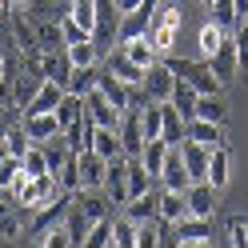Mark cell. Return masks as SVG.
I'll return each instance as SVG.
<instances>
[{"mask_svg": "<svg viewBox=\"0 0 248 248\" xmlns=\"http://www.w3.org/2000/svg\"><path fill=\"white\" fill-rule=\"evenodd\" d=\"M12 204L16 208H24V212H40V208H48V204H56L60 196H68L64 188H60V180H56V172H44V176H20L16 184H12Z\"/></svg>", "mask_w": 248, "mask_h": 248, "instance_id": "6da1fadb", "label": "cell"}, {"mask_svg": "<svg viewBox=\"0 0 248 248\" xmlns=\"http://www.w3.org/2000/svg\"><path fill=\"white\" fill-rule=\"evenodd\" d=\"M180 24H184V12H180L176 4H156V12H152L144 36L152 40V48H156L160 56H172L176 40H180Z\"/></svg>", "mask_w": 248, "mask_h": 248, "instance_id": "7a4b0ae2", "label": "cell"}, {"mask_svg": "<svg viewBox=\"0 0 248 248\" xmlns=\"http://www.w3.org/2000/svg\"><path fill=\"white\" fill-rule=\"evenodd\" d=\"M120 20H124V12L116 8V0H96V32H92V40H96L100 52H112L116 48Z\"/></svg>", "mask_w": 248, "mask_h": 248, "instance_id": "3957f363", "label": "cell"}, {"mask_svg": "<svg viewBox=\"0 0 248 248\" xmlns=\"http://www.w3.org/2000/svg\"><path fill=\"white\" fill-rule=\"evenodd\" d=\"M172 88H176V72H172V64H168L164 56L156 60V64H148V68H144V84H140L144 100L164 104V100H172Z\"/></svg>", "mask_w": 248, "mask_h": 248, "instance_id": "277c9868", "label": "cell"}, {"mask_svg": "<svg viewBox=\"0 0 248 248\" xmlns=\"http://www.w3.org/2000/svg\"><path fill=\"white\" fill-rule=\"evenodd\" d=\"M168 232H172L176 248H208L212 244V220H204V216H184V220L168 224Z\"/></svg>", "mask_w": 248, "mask_h": 248, "instance_id": "5b68a950", "label": "cell"}, {"mask_svg": "<svg viewBox=\"0 0 248 248\" xmlns=\"http://www.w3.org/2000/svg\"><path fill=\"white\" fill-rule=\"evenodd\" d=\"M208 68L220 76V84H232L240 76V40H236V32H228L224 44L208 56Z\"/></svg>", "mask_w": 248, "mask_h": 248, "instance_id": "8992f818", "label": "cell"}, {"mask_svg": "<svg viewBox=\"0 0 248 248\" xmlns=\"http://www.w3.org/2000/svg\"><path fill=\"white\" fill-rule=\"evenodd\" d=\"M84 112L92 116L96 128H120V120H124V108H116L100 88H92L88 96H84Z\"/></svg>", "mask_w": 248, "mask_h": 248, "instance_id": "52a82bcc", "label": "cell"}, {"mask_svg": "<svg viewBox=\"0 0 248 248\" xmlns=\"http://www.w3.org/2000/svg\"><path fill=\"white\" fill-rule=\"evenodd\" d=\"M216 196H220V188H212V180H192L188 188H184L188 216H204V220H212V216H216Z\"/></svg>", "mask_w": 248, "mask_h": 248, "instance_id": "ba28073f", "label": "cell"}, {"mask_svg": "<svg viewBox=\"0 0 248 248\" xmlns=\"http://www.w3.org/2000/svg\"><path fill=\"white\" fill-rule=\"evenodd\" d=\"M104 68L112 72V76H120V80L128 84V88H140V84H144V68L136 64V60H132L128 52H124L120 44H116L112 52H104Z\"/></svg>", "mask_w": 248, "mask_h": 248, "instance_id": "9c48e42d", "label": "cell"}, {"mask_svg": "<svg viewBox=\"0 0 248 248\" xmlns=\"http://www.w3.org/2000/svg\"><path fill=\"white\" fill-rule=\"evenodd\" d=\"M76 168H80V188H104V176H108V160L100 152H76Z\"/></svg>", "mask_w": 248, "mask_h": 248, "instance_id": "30bf717a", "label": "cell"}, {"mask_svg": "<svg viewBox=\"0 0 248 248\" xmlns=\"http://www.w3.org/2000/svg\"><path fill=\"white\" fill-rule=\"evenodd\" d=\"M176 148H180V156H184V168H188V176H192V180H208L212 148H208V144H200V140H188V136H184Z\"/></svg>", "mask_w": 248, "mask_h": 248, "instance_id": "8fae6325", "label": "cell"}, {"mask_svg": "<svg viewBox=\"0 0 248 248\" xmlns=\"http://www.w3.org/2000/svg\"><path fill=\"white\" fill-rule=\"evenodd\" d=\"M20 124H24V132H28V140H32V144H44V140H52V136L64 132V128H60V120H56V112H24Z\"/></svg>", "mask_w": 248, "mask_h": 248, "instance_id": "7c38bea8", "label": "cell"}, {"mask_svg": "<svg viewBox=\"0 0 248 248\" xmlns=\"http://www.w3.org/2000/svg\"><path fill=\"white\" fill-rule=\"evenodd\" d=\"M120 140H124V156H140V148H144V120H140V104L124 112V120H120Z\"/></svg>", "mask_w": 248, "mask_h": 248, "instance_id": "4fadbf2b", "label": "cell"}, {"mask_svg": "<svg viewBox=\"0 0 248 248\" xmlns=\"http://www.w3.org/2000/svg\"><path fill=\"white\" fill-rule=\"evenodd\" d=\"M128 164H132V156H116V160H108L104 192L112 196V204H124V200H128Z\"/></svg>", "mask_w": 248, "mask_h": 248, "instance_id": "5bb4252c", "label": "cell"}, {"mask_svg": "<svg viewBox=\"0 0 248 248\" xmlns=\"http://www.w3.org/2000/svg\"><path fill=\"white\" fill-rule=\"evenodd\" d=\"M184 136H188V140L208 144V148H220V144H228V140H224V124L204 120V116H192V120H184Z\"/></svg>", "mask_w": 248, "mask_h": 248, "instance_id": "9a60e30c", "label": "cell"}, {"mask_svg": "<svg viewBox=\"0 0 248 248\" xmlns=\"http://www.w3.org/2000/svg\"><path fill=\"white\" fill-rule=\"evenodd\" d=\"M188 184H192V176H188V168H184V156H180V148H172V152H168V160H164V168H160V188L184 192Z\"/></svg>", "mask_w": 248, "mask_h": 248, "instance_id": "2e32d148", "label": "cell"}, {"mask_svg": "<svg viewBox=\"0 0 248 248\" xmlns=\"http://www.w3.org/2000/svg\"><path fill=\"white\" fill-rule=\"evenodd\" d=\"M64 84L60 80H40V88H36V96L24 104V112H56V104L64 100Z\"/></svg>", "mask_w": 248, "mask_h": 248, "instance_id": "e0dca14e", "label": "cell"}, {"mask_svg": "<svg viewBox=\"0 0 248 248\" xmlns=\"http://www.w3.org/2000/svg\"><path fill=\"white\" fill-rule=\"evenodd\" d=\"M108 204H112V196H108L104 188H80V192H76V208H80L88 220H104V216H112Z\"/></svg>", "mask_w": 248, "mask_h": 248, "instance_id": "ac0fdd59", "label": "cell"}, {"mask_svg": "<svg viewBox=\"0 0 248 248\" xmlns=\"http://www.w3.org/2000/svg\"><path fill=\"white\" fill-rule=\"evenodd\" d=\"M124 216H132L136 224L160 220V192H144V196H132V200H124Z\"/></svg>", "mask_w": 248, "mask_h": 248, "instance_id": "d6986e66", "label": "cell"}, {"mask_svg": "<svg viewBox=\"0 0 248 248\" xmlns=\"http://www.w3.org/2000/svg\"><path fill=\"white\" fill-rule=\"evenodd\" d=\"M188 216V200L176 188H160V224H176Z\"/></svg>", "mask_w": 248, "mask_h": 248, "instance_id": "ffe728a7", "label": "cell"}, {"mask_svg": "<svg viewBox=\"0 0 248 248\" xmlns=\"http://www.w3.org/2000/svg\"><path fill=\"white\" fill-rule=\"evenodd\" d=\"M168 152H172V144H168L164 136H156V140H144V148H140V164H144L156 180H160V168H164V160H168Z\"/></svg>", "mask_w": 248, "mask_h": 248, "instance_id": "44dd1931", "label": "cell"}, {"mask_svg": "<svg viewBox=\"0 0 248 248\" xmlns=\"http://www.w3.org/2000/svg\"><path fill=\"white\" fill-rule=\"evenodd\" d=\"M92 152H100L104 160H116V156H124L120 128H96V136H92Z\"/></svg>", "mask_w": 248, "mask_h": 248, "instance_id": "7402d4cb", "label": "cell"}, {"mask_svg": "<svg viewBox=\"0 0 248 248\" xmlns=\"http://www.w3.org/2000/svg\"><path fill=\"white\" fill-rule=\"evenodd\" d=\"M100 84V64H88V68H72L68 72V80H64V88L68 92H76V96H88L92 88Z\"/></svg>", "mask_w": 248, "mask_h": 248, "instance_id": "603a6c76", "label": "cell"}, {"mask_svg": "<svg viewBox=\"0 0 248 248\" xmlns=\"http://www.w3.org/2000/svg\"><path fill=\"white\" fill-rule=\"evenodd\" d=\"M208 180H212V188H224V184L232 180V156H228V144L212 148V160H208Z\"/></svg>", "mask_w": 248, "mask_h": 248, "instance_id": "cb8c5ba5", "label": "cell"}, {"mask_svg": "<svg viewBox=\"0 0 248 248\" xmlns=\"http://www.w3.org/2000/svg\"><path fill=\"white\" fill-rule=\"evenodd\" d=\"M28 16V12H24ZM36 24V40L44 52H56V48H68L64 44V28H60V20H32Z\"/></svg>", "mask_w": 248, "mask_h": 248, "instance_id": "d4e9b609", "label": "cell"}, {"mask_svg": "<svg viewBox=\"0 0 248 248\" xmlns=\"http://www.w3.org/2000/svg\"><path fill=\"white\" fill-rule=\"evenodd\" d=\"M120 48L128 52L140 68H148V64H156V60H160V52L152 48V40H148V36H128V40H120Z\"/></svg>", "mask_w": 248, "mask_h": 248, "instance_id": "484cf974", "label": "cell"}, {"mask_svg": "<svg viewBox=\"0 0 248 248\" xmlns=\"http://www.w3.org/2000/svg\"><path fill=\"white\" fill-rule=\"evenodd\" d=\"M44 156H48V168H52V172H60V168L76 156V148L68 144V136L60 132V136H52V140H44Z\"/></svg>", "mask_w": 248, "mask_h": 248, "instance_id": "4316f807", "label": "cell"}, {"mask_svg": "<svg viewBox=\"0 0 248 248\" xmlns=\"http://www.w3.org/2000/svg\"><path fill=\"white\" fill-rule=\"evenodd\" d=\"M196 100H200L196 84H188L184 76H176V88H172V104L180 108V116H184V120H192V116H196Z\"/></svg>", "mask_w": 248, "mask_h": 248, "instance_id": "83f0119b", "label": "cell"}, {"mask_svg": "<svg viewBox=\"0 0 248 248\" xmlns=\"http://www.w3.org/2000/svg\"><path fill=\"white\" fill-rule=\"evenodd\" d=\"M64 52H68V60H72V68H88V64H96V60L104 56V52L96 48V40H92V36H88V40H76V44H68Z\"/></svg>", "mask_w": 248, "mask_h": 248, "instance_id": "f1b7e54d", "label": "cell"}, {"mask_svg": "<svg viewBox=\"0 0 248 248\" xmlns=\"http://www.w3.org/2000/svg\"><path fill=\"white\" fill-rule=\"evenodd\" d=\"M80 116H84V96H76V92H64V100L56 104V120H60V128L68 132Z\"/></svg>", "mask_w": 248, "mask_h": 248, "instance_id": "f546056e", "label": "cell"}, {"mask_svg": "<svg viewBox=\"0 0 248 248\" xmlns=\"http://www.w3.org/2000/svg\"><path fill=\"white\" fill-rule=\"evenodd\" d=\"M196 116L224 124V120H228V100L220 96V92H208V96H200V100H196Z\"/></svg>", "mask_w": 248, "mask_h": 248, "instance_id": "4dcf8cb0", "label": "cell"}, {"mask_svg": "<svg viewBox=\"0 0 248 248\" xmlns=\"http://www.w3.org/2000/svg\"><path fill=\"white\" fill-rule=\"evenodd\" d=\"M68 16L92 36L96 32V0H68Z\"/></svg>", "mask_w": 248, "mask_h": 248, "instance_id": "1f68e13d", "label": "cell"}, {"mask_svg": "<svg viewBox=\"0 0 248 248\" xmlns=\"http://www.w3.org/2000/svg\"><path fill=\"white\" fill-rule=\"evenodd\" d=\"M164 140L172 144V148L184 140V116H180V108L172 100H164Z\"/></svg>", "mask_w": 248, "mask_h": 248, "instance_id": "d6a6232c", "label": "cell"}, {"mask_svg": "<svg viewBox=\"0 0 248 248\" xmlns=\"http://www.w3.org/2000/svg\"><path fill=\"white\" fill-rule=\"evenodd\" d=\"M224 36H228V28H220L216 20H208L204 28H200V60H208L216 48L224 44Z\"/></svg>", "mask_w": 248, "mask_h": 248, "instance_id": "836d02e7", "label": "cell"}, {"mask_svg": "<svg viewBox=\"0 0 248 248\" xmlns=\"http://www.w3.org/2000/svg\"><path fill=\"white\" fill-rule=\"evenodd\" d=\"M64 224H68V236H72V248H84V240H88V232H92V224H96V220H88V216H84L80 208H72Z\"/></svg>", "mask_w": 248, "mask_h": 248, "instance_id": "e575fe53", "label": "cell"}, {"mask_svg": "<svg viewBox=\"0 0 248 248\" xmlns=\"http://www.w3.org/2000/svg\"><path fill=\"white\" fill-rule=\"evenodd\" d=\"M136 232H140V224L132 220V216H120V220H112V248H136Z\"/></svg>", "mask_w": 248, "mask_h": 248, "instance_id": "d590c367", "label": "cell"}, {"mask_svg": "<svg viewBox=\"0 0 248 248\" xmlns=\"http://www.w3.org/2000/svg\"><path fill=\"white\" fill-rule=\"evenodd\" d=\"M40 80H44V76H36V72H28V76H16V80H12V104H28V100L36 96Z\"/></svg>", "mask_w": 248, "mask_h": 248, "instance_id": "8d00e7d4", "label": "cell"}, {"mask_svg": "<svg viewBox=\"0 0 248 248\" xmlns=\"http://www.w3.org/2000/svg\"><path fill=\"white\" fill-rule=\"evenodd\" d=\"M20 164H24V172H28V176H44V172H52V168H48V156H44V144H32V148L20 156Z\"/></svg>", "mask_w": 248, "mask_h": 248, "instance_id": "74e56055", "label": "cell"}, {"mask_svg": "<svg viewBox=\"0 0 248 248\" xmlns=\"http://www.w3.org/2000/svg\"><path fill=\"white\" fill-rule=\"evenodd\" d=\"M84 248H112V216H104V220H96V224H92V232H88Z\"/></svg>", "mask_w": 248, "mask_h": 248, "instance_id": "f35d334b", "label": "cell"}, {"mask_svg": "<svg viewBox=\"0 0 248 248\" xmlns=\"http://www.w3.org/2000/svg\"><path fill=\"white\" fill-rule=\"evenodd\" d=\"M208 12H212V20L220 24V28H228V32L236 28V0H212Z\"/></svg>", "mask_w": 248, "mask_h": 248, "instance_id": "ab89813d", "label": "cell"}, {"mask_svg": "<svg viewBox=\"0 0 248 248\" xmlns=\"http://www.w3.org/2000/svg\"><path fill=\"white\" fill-rule=\"evenodd\" d=\"M20 176H24V164H20V156L0 160V192H12V184H16Z\"/></svg>", "mask_w": 248, "mask_h": 248, "instance_id": "60d3db41", "label": "cell"}, {"mask_svg": "<svg viewBox=\"0 0 248 248\" xmlns=\"http://www.w3.org/2000/svg\"><path fill=\"white\" fill-rule=\"evenodd\" d=\"M56 180H60V188H64L68 196L80 192V168H76V156H72L64 168H60V172H56Z\"/></svg>", "mask_w": 248, "mask_h": 248, "instance_id": "b9f144b4", "label": "cell"}, {"mask_svg": "<svg viewBox=\"0 0 248 248\" xmlns=\"http://www.w3.org/2000/svg\"><path fill=\"white\" fill-rule=\"evenodd\" d=\"M228 244L232 248H248V220L244 216H232L228 220Z\"/></svg>", "mask_w": 248, "mask_h": 248, "instance_id": "7bdbcfd3", "label": "cell"}, {"mask_svg": "<svg viewBox=\"0 0 248 248\" xmlns=\"http://www.w3.org/2000/svg\"><path fill=\"white\" fill-rule=\"evenodd\" d=\"M4 140H8V148H12V156H24V152L32 148V140H28V132H24V124H20V128H8Z\"/></svg>", "mask_w": 248, "mask_h": 248, "instance_id": "ee69618b", "label": "cell"}, {"mask_svg": "<svg viewBox=\"0 0 248 248\" xmlns=\"http://www.w3.org/2000/svg\"><path fill=\"white\" fill-rule=\"evenodd\" d=\"M140 4H144V0H116V8H120V12H136Z\"/></svg>", "mask_w": 248, "mask_h": 248, "instance_id": "f6af8a7d", "label": "cell"}, {"mask_svg": "<svg viewBox=\"0 0 248 248\" xmlns=\"http://www.w3.org/2000/svg\"><path fill=\"white\" fill-rule=\"evenodd\" d=\"M12 156V148H8V140H4V136H0V160H8Z\"/></svg>", "mask_w": 248, "mask_h": 248, "instance_id": "bcb514c9", "label": "cell"}, {"mask_svg": "<svg viewBox=\"0 0 248 248\" xmlns=\"http://www.w3.org/2000/svg\"><path fill=\"white\" fill-rule=\"evenodd\" d=\"M32 0H8V8H28Z\"/></svg>", "mask_w": 248, "mask_h": 248, "instance_id": "7dc6e473", "label": "cell"}, {"mask_svg": "<svg viewBox=\"0 0 248 248\" xmlns=\"http://www.w3.org/2000/svg\"><path fill=\"white\" fill-rule=\"evenodd\" d=\"M0 76H8V56L0 52Z\"/></svg>", "mask_w": 248, "mask_h": 248, "instance_id": "c3c4849f", "label": "cell"}, {"mask_svg": "<svg viewBox=\"0 0 248 248\" xmlns=\"http://www.w3.org/2000/svg\"><path fill=\"white\" fill-rule=\"evenodd\" d=\"M8 12H12V8H8V0H0V16H8Z\"/></svg>", "mask_w": 248, "mask_h": 248, "instance_id": "681fc988", "label": "cell"}, {"mask_svg": "<svg viewBox=\"0 0 248 248\" xmlns=\"http://www.w3.org/2000/svg\"><path fill=\"white\" fill-rule=\"evenodd\" d=\"M200 4H204V8H212V0H200Z\"/></svg>", "mask_w": 248, "mask_h": 248, "instance_id": "f907efd6", "label": "cell"}]
</instances>
